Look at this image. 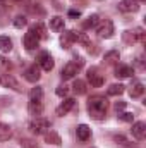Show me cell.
<instances>
[{
	"label": "cell",
	"mask_w": 146,
	"mask_h": 148,
	"mask_svg": "<svg viewBox=\"0 0 146 148\" xmlns=\"http://www.w3.org/2000/svg\"><path fill=\"white\" fill-rule=\"evenodd\" d=\"M107 109H108V100H107L105 97L96 95V97H91V98L88 100V112H89V115H91L93 119H96V121H102V119L105 117Z\"/></svg>",
	"instance_id": "obj_1"
},
{
	"label": "cell",
	"mask_w": 146,
	"mask_h": 148,
	"mask_svg": "<svg viewBox=\"0 0 146 148\" xmlns=\"http://www.w3.org/2000/svg\"><path fill=\"white\" fill-rule=\"evenodd\" d=\"M50 127H52V122L45 117H36L28 124V129L31 131V134H36V136L45 134L46 131H50Z\"/></svg>",
	"instance_id": "obj_2"
},
{
	"label": "cell",
	"mask_w": 146,
	"mask_h": 148,
	"mask_svg": "<svg viewBox=\"0 0 146 148\" xmlns=\"http://www.w3.org/2000/svg\"><path fill=\"white\" fill-rule=\"evenodd\" d=\"M81 67H83V59H77V60H69V62L64 66L62 73H60V77H62V81L72 79L74 76H76V74L81 71Z\"/></svg>",
	"instance_id": "obj_3"
},
{
	"label": "cell",
	"mask_w": 146,
	"mask_h": 148,
	"mask_svg": "<svg viewBox=\"0 0 146 148\" xmlns=\"http://www.w3.org/2000/svg\"><path fill=\"white\" fill-rule=\"evenodd\" d=\"M113 33H115V28H113V23H112L110 19L100 21V24L96 26V35H98V38L108 40V38L113 36Z\"/></svg>",
	"instance_id": "obj_4"
},
{
	"label": "cell",
	"mask_w": 146,
	"mask_h": 148,
	"mask_svg": "<svg viewBox=\"0 0 146 148\" xmlns=\"http://www.w3.org/2000/svg\"><path fill=\"white\" fill-rule=\"evenodd\" d=\"M0 84L3 86V88H9V90H14V91H17V93H21L23 91V86H21V83L12 76V74L9 73H3L0 74Z\"/></svg>",
	"instance_id": "obj_5"
},
{
	"label": "cell",
	"mask_w": 146,
	"mask_h": 148,
	"mask_svg": "<svg viewBox=\"0 0 146 148\" xmlns=\"http://www.w3.org/2000/svg\"><path fill=\"white\" fill-rule=\"evenodd\" d=\"M88 83L93 88H102L105 83V77H103V74H100L98 69H89L88 71Z\"/></svg>",
	"instance_id": "obj_6"
},
{
	"label": "cell",
	"mask_w": 146,
	"mask_h": 148,
	"mask_svg": "<svg viewBox=\"0 0 146 148\" xmlns=\"http://www.w3.org/2000/svg\"><path fill=\"white\" fill-rule=\"evenodd\" d=\"M38 64H40V66H41V69H43V71H46V73H50V71L53 69V66H55L53 57H52L48 52H41V53L38 55Z\"/></svg>",
	"instance_id": "obj_7"
},
{
	"label": "cell",
	"mask_w": 146,
	"mask_h": 148,
	"mask_svg": "<svg viewBox=\"0 0 146 148\" xmlns=\"http://www.w3.org/2000/svg\"><path fill=\"white\" fill-rule=\"evenodd\" d=\"M117 7H119L120 12H126V14H129V12H138V10H139V2H138V0H120Z\"/></svg>",
	"instance_id": "obj_8"
},
{
	"label": "cell",
	"mask_w": 146,
	"mask_h": 148,
	"mask_svg": "<svg viewBox=\"0 0 146 148\" xmlns=\"http://www.w3.org/2000/svg\"><path fill=\"white\" fill-rule=\"evenodd\" d=\"M74 105H76V100H74V98H65V100L55 109V114H57L59 117H64V115H67L69 112L72 110Z\"/></svg>",
	"instance_id": "obj_9"
},
{
	"label": "cell",
	"mask_w": 146,
	"mask_h": 148,
	"mask_svg": "<svg viewBox=\"0 0 146 148\" xmlns=\"http://www.w3.org/2000/svg\"><path fill=\"white\" fill-rule=\"evenodd\" d=\"M131 133H132V138H134V140L143 141V140H145V136H146V124H145V122H141V121L134 122V124H132Z\"/></svg>",
	"instance_id": "obj_10"
},
{
	"label": "cell",
	"mask_w": 146,
	"mask_h": 148,
	"mask_svg": "<svg viewBox=\"0 0 146 148\" xmlns=\"http://www.w3.org/2000/svg\"><path fill=\"white\" fill-rule=\"evenodd\" d=\"M77 40H79V33H76V31H65L60 36V45H62V48H71V45H72L74 41H77Z\"/></svg>",
	"instance_id": "obj_11"
},
{
	"label": "cell",
	"mask_w": 146,
	"mask_h": 148,
	"mask_svg": "<svg viewBox=\"0 0 146 148\" xmlns=\"http://www.w3.org/2000/svg\"><path fill=\"white\" fill-rule=\"evenodd\" d=\"M24 77H26V81H29V83H36V81H40V77H41L40 67H38L36 64L29 66V67L24 71Z\"/></svg>",
	"instance_id": "obj_12"
},
{
	"label": "cell",
	"mask_w": 146,
	"mask_h": 148,
	"mask_svg": "<svg viewBox=\"0 0 146 148\" xmlns=\"http://www.w3.org/2000/svg\"><path fill=\"white\" fill-rule=\"evenodd\" d=\"M23 43H24V47H26V50H35V48H38V43H40V40H38L33 33H26L24 35V38H23Z\"/></svg>",
	"instance_id": "obj_13"
},
{
	"label": "cell",
	"mask_w": 146,
	"mask_h": 148,
	"mask_svg": "<svg viewBox=\"0 0 146 148\" xmlns=\"http://www.w3.org/2000/svg\"><path fill=\"white\" fill-rule=\"evenodd\" d=\"M100 24V16L98 14H91V16H88L84 21H83V29H93V28H96Z\"/></svg>",
	"instance_id": "obj_14"
},
{
	"label": "cell",
	"mask_w": 146,
	"mask_h": 148,
	"mask_svg": "<svg viewBox=\"0 0 146 148\" xmlns=\"http://www.w3.org/2000/svg\"><path fill=\"white\" fill-rule=\"evenodd\" d=\"M134 74V69L131 67V66H126V64H119L117 66V69H115V76L117 77H131Z\"/></svg>",
	"instance_id": "obj_15"
},
{
	"label": "cell",
	"mask_w": 146,
	"mask_h": 148,
	"mask_svg": "<svg viewBox=\"0 0 146 148\" xmlns=\"http://www.w3.org/2000/svg\"><path fill=\"white\" fill-rule=\"evenodd\" d=\"M64 26H65L64 17H60V16H53V17L50 19V29H52V31H55V33L64 31Z\"/></svg>",
	"instance_id": "obj_16"
},
{
	"label": "cell",
	"mask_w": 146,
	"mask_h": 148,
	"mask_svg": "<svg viewBox=\"0 0 146 148\" xmlns=\"http://www.w3.org/2000/svg\"><path fill=\"white\" fill-rule=\"evenodd\" d=\"M143 93H145V84H143L141 81H134V83L131 84V88H129V95H131L132 98H139Z\"/></svg>",
	"instance_id": "obj_17"
},
{
	"label": "cell",
	"mask_w": 146,
	"mask_h": 148,
	"mask_svg": "<svg viewBox=\"0 0 146 148\" xmlns=\"http://www.w3.org/2000/svg\"><path fill=\"white\" fill-rule=\"evenodd\" d=\"M76 134H77V140L81 141H88L91 138V129L86 126V124H79L77 129H76Z\"/></svg>",
	"instance_id": "obj_18"
},
{
	"label": "cell",
	"mask_w": 146,
	"mask_h": 148,
	"mask_svg": "<svg viewBox=\"0 0 146 148\" xmlns=\"http://www.w3.org/2000/svg\"><path fill=\"white\" fill-rule=\"evenodd\" d=\"M12 134H14L12 127L5 122H0V141H9L12 138Z\"/></svg>",
	"instance_id": "obj_19"
},
{
	"label": "cell",
	"mask_w": 146,
	"mask_h": 148,
	"mask_svg": "<svg viewBox=\"0 0 146 148\" xmlns=\"http://www.w3.org/2000/svg\"><path fill=\"white\" fill-rule=\"evenodd\" d=\"M28 112H29V115H33V117H41V114H43V103H41V102H29Z\"/></svg>",
	"instance_id": "obj_20"
},
{
	"label": "cell",
	"mask_w": 146,
	"mask_h": 148,
	"mask_svg": "<svg viewBox=\"0 0 146 148\" xmlns=\"http://www.w3.org/2000/svg\"><path fill=\"white\" fill-rule=\"evenodd\" d=\"M29 33H33L38 40H41V38H46V28L41 23H36V24H33L29 28Z\"/></svg>",
	"instance_id": "obj_21"
},
{
	"label": "cell",
	"mask_w": 146,
	"mask_h": 148,
	"mask_svg": "<svg viewBox=\"0 0 146 148\" xmlns=\"http://www.w3.org/2000/svg\"><path fill=\"white\" fill-rule=\"evenodd\" d=\"M45 141H46V143H52V145H57V147H60V145H62L60 136H59L55 131H52V129L45 133Z\"/></svg>",
	"instance_id": "obj_22"
},
{
	"label": "cell",
	"mask_w": 146,
	"mask_h": 148,
	"mask_svg": "<svg viewBox=\"0 0 146 148\" xmlns=\"http://www.w3.org/2000/svg\"><path fill=\"white\" fill-rule=\"evenodd\" d=\"M43 100V88L41 86H35L29 91V102H41Z\"/></svg>",
	"instance_id": "obj_23"
},
{
	"label": "cell",
	"mask_w": 146,
	"mask_h": 148,
	"mask_svg": "<svg viewBox=\"0 0 146 148\" xmlns=\"http://www.w3.org/2000/svg\"><path fill=\"white\" fill-rule=\"evenodd\" d=\"M10 50H12V40L9 36H0V52L9 53Z\"/></svg>",
	"instance_id": "obj_24"
},
{
	"label": "cell",
	"mask_w": 146,
	"mask_h": 148,
	"mask_svg": "<svg viewBox=\"0 0 146 148\" xmlns=\"http://www.w3.org/2000/svg\"><path fill=\"white\" fill-rule=\"evenodd\" d=\"M124 90H126L124 84H120V83L117 84V83H115V84H110V88L107 90V93H108L110 97H119V95L124 93Z\"/></svg>",
	"instance_id": "obj_25"
},
{
	"label": "cell",
	"mask_w": 146,
	"mask_h": 148,
	"mask_svg": "<svg viewBox=\"0 0 146 148\" xmlns=\"http://www.w3.org/2000/svg\"><path fill=\"white\" fill-rule=\"evenodd\" d=\"M72 91L76 95H84L86 93V83L83 79H76L72 84Z\"/></svg>",
	"instance_id": "obj_26"
},
{
	"label": "cell",
	"mask_w": 146,
	"mask_h": 148,
	"mask_svg": "<svg viewBox=\"0 0 146 148\" xmlns=\"http://www.w3.org/2000/svg\"><path fill=\"white\" fill-rule=\"evenodd\" d=\"M119 59H120V53L117 50H110V52L105 53V57H103V60L107 64H115V62H119Z\"/></svg>",
	"instance_id": "obj_27"
},
{
	"label": "cell",
	"mask_w": 146,
	"mask_h": 148,
	"mask_svg": "<svg viewBox=\"0 0 146 148\" xmlns=\"http://www.w3.org/2000/svg\"><path fill=\"white\" fill-rule=\"evenodd\" d=\"M12 23H14V26H16V28H19V29H21V28H24V26L28 24V17H26V16H16Z\"/></svg>",
	"instance_id": "obj_28"
},
{
	"label": "cell",
	"mask_w": 146,
	"mask_h": 148,
	"mask_svg": "<svg viewBox=\"0 0 146 148\" xmlns=\"http://www.w3.org/2000/svg\"><path fill=\"white\" fill-rule=\"evenodd\" d=\"M0 67H2V71H5V73H9L10 69H12V62L7 59V57H0Z\"/></svg>",
	"instance_id": "obj_29"
},
{
	"label": "cell",
	"mask_w": 146,
	"mask_h": 148,
	"mask_svg": "<svg viewBox=\"0 0 146 148\" xmlns=\"http://www.w3.org/2000/svg\"><path fill=\"white\" fill-rule=\"evenodd\" d=\"M113 141H115L117 145H120V147H127V145L131 143L124 134H115V136H113Z\"/></svg>",
	"instance_id": "obj_30"
},
{
	"label": "cell",
	"mask_w": 146,
	"mask_h": 148,
	"mask_svg": "<svg viewBox=\"0 0 146 148\" xmlns=\"http://www.w3.org/2000/svg\"><path fill=\"white\" fill-rule=\"evenodd\" d=\"M21 147H23V148H38V143L35 141V140L23 138V140H21Z\"/></svg>",
	"instance_id": "obj_31"
},
{
	"label": "cell",
	"mask_w": 146,
	"mask_h": 148,
	"mask_svg": "<svg viewBox=\"0 0 146 148\" xmlns=\"http://www.w3.org/2000/svg\"><path fill=\"white\" fill-rule=\"evenodd\" d=\"M120 121H124V122H132L134 121V115L131 114V112H119V115H117Z\"/></svg>",
	"instance_id": "obj_32"
},
{
	"label": "cell",
	"mask_w": 146,
	"mask_h": 148,
	"mask_svg": "<svg viewBox=\"0 0 146 148\" xmlns=\"http://www.w3.org/2000/svg\"><path fill=\"white\" fill-rule=\"evenodd\" d=\"M132 33H134L136 41H145V29L143 28H136V29H132Z\"/></svg>",
	"instance_id": "obj_33"
},
{
	"label": "cell",
	"mask_w": 146,
	"mask_h": 148,
	"mask_svg": "<svg viewBox=\"0 0 146 148\" xmlns=\"http://www.w3.org/2000/svg\"><path fill=\"white\" fill-rule=\"evenodd\" d=\"M55 93H57L59 97H67V93H69V88H67L65 84H60V86H57Z\"/></svg>",
	"instance_id": "obj_34"
},
{
	"label": "cell",
	"mask_w": 146,
	"mask_h": 148,
	"mask_svg": "<svg viewBox=\"0 0 146 148\" xmlns=\"http://www.w3.org/2000/svg\"><path fill=\"white\" fill-rule=\"evenodd\" d=\"M124 40H126L127 43H136V38H134V33H132V31H126V33H124Z\"/></svg>",
	"instance_id": "obj_35"
},
{
	"label": "cell",
	"mask_w": 146,
	"mask_h": 148,
	"mask_svg": "<svg viewBox=\"0 0 146 148\" xmlns=\"http://www.w3.org/2000/svg\"><path fill=\"white\" fill-rule=\"evenodd\" d=\"M14 5H19V7H29L31 5V0H12Z\"/></svg>",
	"instance_id": "obj_36"
},
{
	"label": "cell",
	"mask_w": 146,
	"mask_h": 148,
	"mask_svg": "<svg viewBox=\"0 0 146 148\" xmlns=\"http://www.w3.org/2000/svg\"><path fill=\"white\" fill-rule=\"evenodd\" d=\"M113 109L117 112H122L126 109V102H122V100H119V102H115V105H113Z\"/></svg>",
	"instance_id": "obj_37"
},
{
	"label": "cell",
	"mask_w": 146,
	"mask_h": 148,
	"mask_svg": "<svg viewBox=\"0 0 146 148\" xmlns=\"http://www.w3.org/2000/svg\"><path fill=\"white\" fill-rule=\"evenodd\" d=\"M79 16H81V10H69V17H72V19H77V17H79Z\"/></svg>",
	"instance_id": "obj_38"
}]
</instances>
